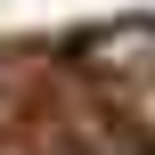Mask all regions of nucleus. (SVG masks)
<instances>
[{
    "instance_id": "f257e3e1",
    "label": "nucleus",
    "mask_w": 155,
    "mask_h": 155,
    "mask_svg": "<svg viewBox=\"0 0 155 155\" xmlns=\"http://www.w3.org/2000/svg\"><path fill=\"white\" fill-rule=\"evenodd\" d=\"M74 65L98 74V82H147L155 74V16H123V25H98L74 41Z\"/></svg>"
}]
</instances>
